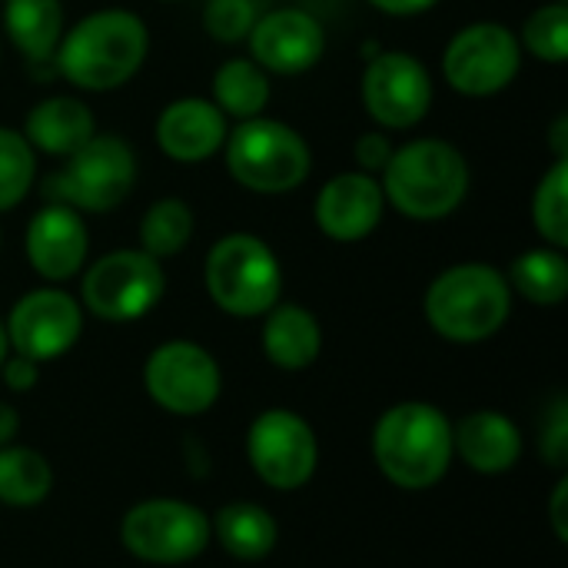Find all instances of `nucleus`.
<instances>
[{"label":"nucleus","mask_w":568,"mask_h":568,"mask_svg":"<svg viewBox=\"0 0 568 568\" xmlns=\"http://www.w3.org/2000/svg\"><path fill=\"white\" fill-rule=\"evenodd\" d=\"M150 53V30L143 17L123 7H103L80 17L57 43L53 67L77 90L106 93L136 77Z\"/></svg>","instance_id":"1"},{"label":"nucleus","mask_w":568,"mask_h":568,"mask_svg":"<svg viewBox=\"0 0 568 568\" xmlns=\"http://www.w3.org/2000/svg\"><path fill=\"white\" fill-rule=\"evenodd\" d=\"M373 463L376 469L406 493H426L446 479L453 453L449 416L423 399L389 406L373 426Z\"/></svg>","instance_id":"2"},{"label":"nucleus","mask_w":568,"mask_h":568,"mask_svg":"<svg viewBox=\"0 0 568 568\" xmlns=\"http://www.w3.org/2000/svg\"><path fill=\"white\" fill-rule=\"evenodd\" d=\"M469 160L459 146L419 136L393 150L383 166V196L406 220L436 223L453 216L469 193Z\"/></svg>","instance_id":"3"},{"label":"nucleus","mask_w":568,"mask_h":568,"mask_svg":"<svg viewBox=\"0 0 568 568\" xmlns=\"http://www.w3.org/2000/svg\"><path fill=\"white\" fill-rule=\"evenodd\" d=\"M423 313L429 329L449 343H486L506 326L513 290L506 273L489 263H456L429 283Z\"/></svg>","instance_id":"4"},{"label":"nucleus","mask_w":568,"mask_h":568,"mask_svg":"<svg viewBox=\"0 0 568 568\" xmlns=\"http://www.w3.org/2000/svg\"><path fill=\"white\" fill-rule=\"evenodd\" d=\"M223 153L230 176L263 196L293 193L313 170V150L303 133L270 116L240 120V126L226 133Z\"/></svg>","instance_id":"5"},{"label":"nucleus","mask_w":568,"mask_h":568,"mask_svg":"<svg viewBox=\"0 0 568 568\" xmlns=\"http://www.w3.org/2000/svg\"><path fill=\"white\" fill-rule=\"evenodd\" d=\"M206 293L216 310L236 320L266 316L283 293V266L266 240L253 233H226L220 236L203 266Z\"/></svg>","instance_id":"6"},{"label":"nucleus","mask_w":568,"mask_h":568,"mask_svg":"<svg viewBox=\"0 0 568 568\" xmlns=\"http://www.w3.org/2000/svg\"><path fill=\"white\" fill-rule=\"evenodd\" d=\"M166 293L163 263L143 250H113L93 260L80 280V306L103 323L143 320Z\"/></svg>","instance_id":"7"},{"label":"nucleus","mask_w":568,"mask_h":568,"mask_svg":"<svg viewBox=\"0 0 568 568\" xmlns=\"http://www.w3.org/2000/svg\"><path fill=\"white\" fill-rule=\"evenodd\" d=\"M136 183V153L116 133H93L80 150H73L63 170L50 180L57 203L77 213H106L120 206Z\"/></svg>","instance_id":"8"},{"label":"nucleus","mask_w":568,"mask_h":568,"mask_svg":"<svg viewBox=\"0 0 568 568\" xmlns=\"http://www.w3.org/2000/svg\"><path fill=\"white\" fill-rule=\"evenodd\" d=\"M123 549L150 566H183L213 542L210 516L183 499H143L120 523Z\"/></svg>","instance_id":"9"},{"label":"nucleus","mask_w":568,"mask_h":568,"mask_svg":"<svg viewBox=\"0 0 568 568\" xmlns=\"http://www.w3.org/2000/svg\"><path fill=\"white\" fill-rule=\"evenodd\" d=\"M146 396L170 416H203L223 393V373L210 349L193 339L160 343L143 363Z\"/></svg>","instance_id":"10"},{"label":"nucleus","mask_w":568,"mask_h":568,"mask_svg":"<svg viewBox=\"0 0 568 568\" xmlns=\"http://www.w3.org/2000/svg\"><path fill=\"white\" fill-rule=\"evenodd\" d=\"M246 459L253 473L276 493L303 489L320 466L313 426L293 409H263L246 429Z\"/></svg>","instance_id":"11"},{"label":"nucleus","mask_w":568,"mask_h":568,"mask_svg":"<svg viewBox=\"0 0 568 568\" xmlns=\"http://www.w3.org/2000/svg\"><path fill=\"white\" fill-rule=\"evenodd\" d=\"M523 67L519 37L499 20L463 27L443 53V77L463 97H493L506 90Z\"/></svg>","instance_id":"12"},{"label":"nucleus","mask_w":568,"mask_h":568,"mask_svg":"<svg viewBox=\"0 0 568 568\" xmlns=\"http://www.w3.org/2000/svg\"><path fill=\"white\" fill-rule=\"evenodd\" d=\"M3 329L10 353H20L33 363H50L77 346L83 333V306L60 286H40L10 306Z\"/></svg>","instance_id":"13"},{"label":"nucleus","mask_w":568,"mask_h":568,"mask_svg":"<svg viewBox=\"0 0 568 568\" xmlns=\"http://www.w3.org/2000/svg\"><path fill=\"white\" fill-rule=\"evenodd\" d=\"M366 113L383 130H409L433 106V77L426 63L406 50H379L363 70Z\"/></svg>","instance_id":"14"},{"label":"nucleus","mask_w":568,"mask_h":568,"mask_svg":"<svg viewBox=\"0 0 568 568\" xmlns=\"http://www.w3.org/2000/svg\"><path fill=\"white\" fill-rule=\"evenodd\" d=\"M250 60H256L266 73H306L323 60L326 30L303 7H280L256 17L250 30Z\"/></svg>","instance_id":"15"},{"label":"nucleus","mask_w":568,"mask_h":568,"mask_svg":"<svg viewBox=\"0 0 568 568\" xmlns=\"http://www.w3.org/2000/svg\"><path fill=\"white\" fill-rule=\"evenodd\" d=\"M27 263L47 283H63L83 273L90 256V230L83 213L67 203H47L27 223L23 236Z\"/></svg>","instance_id":"16"},{"label":"nucleus","mask_w":568,"mask_h":568,"mask_svg":"<svg viewBox=\"0 0 568 568\" xmlns=\"http://www.w3.org/2000/svg\"><path fill=\"white\" fill-rule=\"evenodd\" d=\"M383 210H386L383 186L376 176L363 170H349L326 180L313 203L320 233L336 243H359L373 236L376 226L383 223Z\"/></svg>","instance_id":"17"},{"label":"nucleus","mask_w":568,"mask_h":568,"mask_svg":"<svg viewBox=\"0 0 568 568\" xmlns=\"http://www.w3.org/2000/svg\"><path fill=\"white\" fill-rule=\"evenodd\" d=\"M156 146L173 163H203L226 143V116L206 97H180L156 116Z\"/></svg>","instance_id":"18"},{"label":"nucleus","mask_w":568,"mask_h":568,"mask_svg":"<svg viewBox=\"0 0 568 568\" xmlns=\"http://www.w3.org/2000/svg\"><path fill=\"white\" fill-rule=\"evenodd\" d=\"M453 453L479 476H506L523 456V433L506 413L476 409L453 426Z\"/></svg>","instance_id":"19"},{"label":"nucleus","mask_w":568,"mask_h":568,"mask_svg":"<svg viewBox=\"0 0 568 568\" xmlns=\"http://www.w3.org/2000/svg\"><path fill=\"white\" fill-rule=\"evenodd\" d=\"M20 133L27 136L33 150L67 160L97 133V116L77 97H47L30 106Z\"/></svg>","instance_id":"20"},{"label":"nucleus","mask_w":568,"mask_h":568,"mask_svg":"<svg viewBox=\"0 0 568 568\" xmlns=\"http://www.w3.org/2000/svg\"><path fill=\"white\" fill-rule=\"evenodd\" d=\"M263 356L286 373L310 369L323 349L320 320L300 303H276L263 316Z\"/></svg>","instance_id":"21"},{"label":"nucleus","mask_w":568,"mask_h":568,"mask_svg":"<svg viewBox=\"0 0 568 568\" xmlns=\"http://www.w3.org/2000/svg\"><path fill=\"white\" fill-rule=\"evenodd\" d=\"M210 536L223 546L226 556L240 562H260L276 549L280 526L260 503H226L210 519Z\"/></svg>","instance_id":"22"},{"label":"nucleus","mask_w":568,"mask_h":568,"mask_svg":"<svg viewBox=\"0 0 568 568\" xmlns=\"http://www.w3.org/2000/svg\"><path fill=\"white\" fill-rule=\"evenodd\" d=\"M3 27L10 43L27 60H50L63 37V3L60 0H3Z\"/></svg>","instance_id":"23"},{"label":"nucleus","mask_w":568,"mask_h":568,"mask_svg":"<svg viewBox=\"0 0 568 568\" xmlns=\"http://www.w3.org/2000/svg\"><path fill=\"white\" fill-rule=\"evenodd\" d=\"M509 290L536 306H559L568 296V260L566 250L536 246L513 260Z\"/></svg>","instance_id":"24"},{"label":"nucleus","mask_w":568,"mask_h":568,"mask_svg":"<svg viewBox=\"0 0 568 568\" xmlns=\"http://www.w3.org/2000/svg\"><path fill=\"white\" fill-rule=\"evenodd\" d=\"M213 103L223 110V116H263L270 103V73L250 57H233L220 63L213 73Z\"/></svg>","instance_id":"25"},{"label":"nucleus","mask_w":568,"mask_h":568,"mask_svg":"<svg viewBox=\"0 0 568 568\" xmlns=\"http://www.w3.org/2000/svg\"><path fill=\"white\" fill-rule=\"evenodd\" d=\"M53 489V469L47 456L27 446H0V503L10 509H33Z\"/></svg>","instance_id":"26"},{"label":"nucleus","mask_w":568,"mask_h":568,"mask_svg":"<svg viewBox=\"0 0 568 568\" xmlns=\"http://www.w3.org/2000/svg\"><path fill=\"white\" fill-rule=\"evenodd\" d=\"M193 226L196 220L190 203L180 196H163L140 220V250L163 263L166 256L186 250V243L193 240Z\"/></svg>","instance_id":"27"},{"label":"nucleus","mask_w":568,"mask_h":568,"mask_svg":"<svg viewBox=\"0 0 568 568\" xmlns=\"http://www.w3.org/2000/svg\"><path fill=\"white\" fill-rule=\"evenodd\" d=\"M532 226L549 246H568V160H556L542 173L532 193Z\"/></svg>","instance_id":"28"},{"label":"nucleus","mask_w":568,"mask_h":568,"mask_svg":"<svg viewBox=\"0 0 568 568\" xmlns=\"http://www.w3.org/2000/svg\"><path fill=\"white\" fill-rule=\"evenodd\" d=\"M37 176V150L20 130L0 126V213L27 200Z\"/></svg>","instance_id":"29"},{"label":"nucleus","mask_w":568,"mask_h":568,"mask_svg":"<svg viewBox=\"0 0 568 568\" xmlns=\"http://www.w3.org/2000/svg\"><path fill=\"white\" fill-rule=\"evenodd\" d=\"M519 47L539 57L542 63H566L568 60V3L549 0L529 13L523 23Z\"/></svg>","instance_id":"30"},{"label":"nucleus","mask_w":568,"mask_h":568,"mask_svg":"<svg viewBox=\"0 0 568 568\" xmlns=\"http://www.w3.org/2000/svg\"><path fill=\"white\" fill-rule=\"evenodd\" d=\"M256 3L253 0H210L203 7V27L220 43H240L250 37L256 23Z\"/></svg>","instance_id":"31"},{"label":"nucleus","mask_w":568,"mask_h":568,"mask_svg":"<svg viewBox=\"0 0 568 568\" xmlns=\"http://www.w3.org/2000/svg\"><path fill=\"white\" fill-rule=\"evenodd\" d=\"M539 449L546 456V463L552 469H566L568 463V403L566 399H556V406L549 409L546 423H542V439H539Z\"/></svg>","instance_id":"32"},{"label":"nucleus","mask_w":568,"mask_h":568,"mask_svg":"<svg viewBox=\"0 0 568 568\" xmlns=\"http://www.w3.org/2000/svg\"><path fill=\"white\" fill-rule=\"evenodd\" d=\"M393 150H396V146L389 143V136H386V133H363V136L353 143V156H356L359 170H363V173H369V176L383 173V166L389 163Z\"/></svg>","instance_id":"33"},{"label":"nucleus","mask_w":568,"mask_h":568,"mask_svg":"<svg viewBox=\"0 0 568 568\" xmlns=\"http://www.w3.org/2000/svg\"><path fill=\"white\" fill-rule=\"evenodd\" d=\"M0 376L10 393H30L40 383V363L27 359L20 353H7V359L0 363Z\"/></svg>","instance_id":"34"},{"label":"nucleus","mask_w":568,"mask_h":568,"mask_svg":"<svg viewBox=\"0 0 568 568\" xmlns=\"http://www.w3.org/2000/svg\"><path fill=\"white\" fill-rule=\"evenodd\" d=\"M566 499H568V479L562 476L552 489V506H549V516H552V529H556V539L568 542V516H566Z\"/></svg>","instance_id":"35"},{"label":"nucleus","mask_w":568,"mask_h":568,"mask_svg":"<svg viewBox=\"0 0 568 568\" xmlns=\"http://www.w3.org/2000/svg\"><path fill=\"white\" fill-rule=\"evenodd\" d=\"M369 3L389 17H416V13H426L429 7H436L439 0H369Z\"/></svg>","instance_id":"36"},{"label":"nucleus","mask_w":568,"mask_h":568,"mask_svg":"<svg viewBox=\"0 0 568 568\" xmlns=\"http://www.w3.org/2000/svg\"><path fill=\"white\" fill-rule=\"evenodd\" d=\"M17 436H20V416L10 403H0V446L17 443Z\"/></svg>","instance_id":"37"},{"label":"nucleus","mask_w":568,"mask_h":568,"mask_svg":"<svg viewBox=\"0 0 568 568\" xmlns=\"http://www.w3.org/2000/svg\"><path fill=\"white\" fill-rule=\"evenodd\" d=\"M552 150H556V160H568V116L562 113L552 126Z\"/></svg>","instance_id":"38"},{"label":"nucleus","mask_w":568,"mask_h":568,"mask_svg":"<svg viewBox=\"0 0 568 568\" xmlns=\"http://www.w3.org/2000/svg\"><path fill=\"white\" fill-rule=\"evenodd\" d=\"M7 353H10V343H7V329H3V320H0V363L7 359Z\"/></svg>","instance_id":"39"}]
</instances>
